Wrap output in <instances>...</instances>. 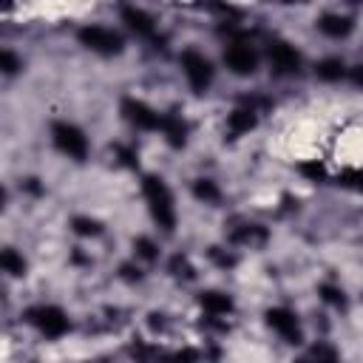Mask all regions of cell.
<instances>
[{
	"label": "cell",
	"mask_w": 363,
	"mask_h": 363,
	"mask_svg": "<svg viewBox=\"0 0 363 363\" xmlns=\"http://www.w3.org/2000/svg\"><path fill=\"white\" fill-rule=\"evenodd\" d=\"M142 193H145V201H147V210H150L153 221L164 233H173L176 230V207H173V196H170L167 184L159 176H145L142 179Z\"/></svg>",
	"instance_id": "1"
},
{
	"label": "cell",
	"mask_w": 363,
	"mask_h": 363,
	"mask_svg": "<svg viewBox=\"0 0 363 363\" xmlns=\"http://www.w3.org/2000/svg\"><path fill=\"white\" fill-rule=\"evenodd\" d=\"M77 40H79V45H85L88 51L102 54V57H113L125 48V40L113 28H105V26H82L77 31Z\"/></svg>",
	"instance_id": "2"
},
{
	"label": "cell",
	"mask_w": 363,
	"mask_h": 363,
	"mask_svg": "<svg viewBox=\"0 0 363 363\" xmlns=\"http://www.w3.org/2000/svg\"><path fill=\"white\" fill-rule=\"evenodd\" d=\"M51 139H54L57 150L65 153L74 162H82L88 156V136L71 122H54L51 125Z\"/></svg>",
	"instance_id": "3"
},
{
	"label": "cell",
	"mask_w": 363,
	"mask_h": 363,
	"mask_svg": "<svg viewBox=\"0 0 363 363\" xmlns=\"http://www.w3.org/2000/svg\"><path fill=\"white\" fill-rule=\"evenodd\" d=\"M26 320L34 329H40L45 337H62L71 329V320L60 306H31L26 312Z\"/></svg>",
	"instance_id": "4"
},
{
	"label": "cell",
	"mask_w": 363,
	"mask_h": 363,
	"mask_svg": "<svg viewBox=\"0 0 363 363\" xmlns=\"http://www.w3.org/2000/svg\"><path fill=\"white\" fill-rule=\"evenodd\" d=\"M182 71H184V77H187V82H190V88L196 94H207V88L213 85V65H210V60L204 54L193 51V48L182 51Z\"/></svg>",
	"instance_id": "5"
},
{
	"label": "cell",
	"mask_w": 363,
	"mask_h": 363,
	"mask_svg": "<svg viewBox=\"0 0 363 363\" xmlns=\"http://www.w3.org/2000/svg\"><path fill=\"white\" fill-rule=\"evenodd\" d=\"M224 65H227L235 77H250V74H255L258 57H255L252 45H247L244 40H233V43L224 48Z\"/></svg>",
	"instance_id": "6"
},
{
	"label": "cell",
	"mask_w": 363,
	"mask_h": 363,
	"mask_svg": "<svg viewBox=\"0 0 363 363\" xmlns=\"http://www.w3.org/2000/svg\"><path fill=\"white\" fill-rule=\"evenodd\" d=\"M267 326H269L272 332H278L281 340H286V343H292V346H298V343L303 340V332H301V323H298L295 312H289V309H284V306L267 309Z\"/></svg>",
	"instance_id": "7"
},
{
	"label": "cell",
	"mask_w": 363,
	"mask_h": 363,
	"mask_svg": "<svg viewBox=\"0 0 363 363\" xmlns=\"http://www.w3.org/2000/svg\"><path fill=\"white\" fill-rule=\"evenodd\" d=\"M267 57H269V65L275 68V74H281V77L298 74V68H301V54L284 40H272L267 45Z\"/></svg>",
	"instance_id": "8"
},
{
	"label": "cell",
	"mask_w": 363,
	"mask_h": 363,
	"mask_svg": "<svg viewBox=\"0 0 363 363\" xmlns=\"http://www.w3.org/2000/svg\"><path fill=\"white\" fill-rule=\"evenodd\" d=\"M122 116L133 128H139V130H156V128H162V116L150 105H145L142 99H133V96L122 99Z\"/></svg>",
	"instance_id": "9"
},
{
	"label": "cell",
	"mask_w": 363,
	"mask_h": 363,
	"mask_svg": "<svg viewBox=\"0 0 363 363\" xmlns=\"http://www.w3.org/2000/svg\"><path fill=\"white\" fill-rule=\"evenodd\" d=\"M255 125H258V111L252 105H241V108H235L227 116V133H230V139H238V136L250 133Z\"/></svg>",
	"instance_id": "10"
},
{
	"label": "cell",
	"mask_w": 363,
	"mask_h": 363,
	"mask_svg": "<svg viewBox=\"0 0 363 363\" xmlns=\"http://www.w3.org/2000/svg\"><path fill=\"white\" fill-rule=\"evenodd\" d=\"M122 20L128 23V28L136 37H153L156 34V26H153L150 14L142 11V9H136V6H122Z\"/></svg>",
	"instance_id": "11"
},
{
	"label": "cell",
	"mask_w": 363,
	"mask_h": 363,
	"mask_svg": "<svg viewBox=\"0 0 363 363\" xmlns=\"http://www.w3.org/2000/svg\"><path fill=\"white\" fill-rule=\"evenodd\" d=\"M199 303H201V309H204L210 318H218V315H230V312H233V298L224 295V292H218V289L201 292V295H199Z\"/></svg>",
	"instance_id": "12"
},
{
	"label": "cell",
	"mask_w": 363,
	"mask_h": 363,
	"mask_svg": "<svg viewBox=\"0 0 363 363\" xmlns=\"http://www.w3.org/2000/svg\"><path fill=\"white\" fill-rule=\"evenodd\" d=\"M318 28H320L326 37H332V40H343V37L352 34L354 23H352V17H343V14H323V17L318 20Z\"/></svg>",
	"instance_id": "13"
},
{
	"label": "cell",
	"mask_w": 363,
	"mask_h": 363,
	"mask_svg": "<svg viewBox=\"0 0 363 363\" xmlns=\"http://www.w3.org/2000/svg\"><path fill=\"white\" fill-rule=\"evenodd\" d=\"M162 133H164L170 147H184V142H187V125L176 113H164L162 116Z\"/></svg>",
	"instance_id": "14"
},
{
	"label": "cell",
	"mask_w": 363,
	"mask_h": 363,
	"mask_svg": "<svg viewBox=\"0 0 363 363\" xmlns=\"http://www.w3.org/2000/svg\"><path fill=\"white\" fill-rule=\"evenodd\" d=\"M315 74H318V79H323V82H337V79L346 74V65H343V60H337V57H326V60H320V62L315 65Z\"/></svg>",
	"instance_id": "15"
},
{
	"label": "cell",
	"mask_w": 363,
	"mask_h": 363,
	"mask_svg": "<svg viewBox=\"0 0 363 363\" xmlns=\"http://www.w3.org/2000/svg\"><path fill=\"white\" fill-rule=\"evenodd\" d=\"M0 267H3V272H9L11 278L26 275V258H23L14 247H6V250L0 252Z\"/></svg>",
	"instance_id": "16"
},
{
	"label": "cell",
	"mask_w": 363,
	"mask_h": 363,
	"mask_svg": "<svg viewBox=\"0 0 363 363\" xmlns=\"http://www.w3.org/2000/svg\"><path fill=\"white\" fill-rule=\"evenodd\" d=\"M193 196H196L199 201H204V204H218L221 190H218L216 182H210V179H196V182H193Z\"/></svg>",
	"instance_id": "17"
},
{
	"label": "cell",
	"mask_w": 363,
	"mask_h": 363,
	"mask_svg": "<svg viewBox=\"0 0 363 363\" xmlns=\"http://www.w3.org/2000/svg\"><path fill=\"white\" fill-rule=\"evenodd\" d=\"M230 238H233L235 244H252V241H264V238H267V230L258 227V224H244V227L233 230Z\"/></svg>",
	"instance_id": "18"
},
{
	"label": "cell",
	"mask_w": 363,
	"mask_h": 363,
	"mask_svg": "<svg viewBox=\"0 0 363 363\" xmlns=\"http://www.w3.org/2000/svg\"><path fill=\"white\" fill-rule=\"evenodd\" d=\"M71 230L77 235H99L102 233V224L96 218H88V216H74L71 218Z\"/></svg>",
	"instance_id": "19"
},
{
	"label": "cell",
	"mask_w": 363,
	"mask_h": 363,
	"mask_svg": "<svg viewBox=\"0 0 363 363\" xmlns=\"http://www.w3.org/2000/svg\"><path fill=\"white\" fill-rule=\"evenodd\" d=\"M133 250H136V255L145 258V261H156V258H159V247H156L150 238H145V235H139V238L133 241Z\"/></svg>",
	"instance_id": "20"
},
{
	"label": "cell",
	"mask_w": 363,
	"mask_h": 363,
	"mask_svg": "<svg viewBox=\"0 0 363 363\" xmlns=\"http://www.w3.org/2000/svg\"><path fill=\"white\" fill-rule=\"evenodd\" d=\"M320 298L326 301V303H332V306H346V295H343V289L340 286H335V284H323L320 286Z\"/></svg>",
	"instance_id": "21"
},
{
	"label": "cell",
	"mask_w": 363,
	"mask_h": 363,
	"mask_svg": "<svg viewBox=\"0 0 363 363\" xmlns=\"http://www.w3.org/2000/svg\"><path fill=\"white\" fill-rule=\"evenodd\" d=\"M170 272H173V275H184V278H193V275H196V269L190 267V261L182 258V255H173V261H170Z\"/></svg>",
	"instance_id": "22"
},
{
	"label": "cell",
	"mask_w": 363,
	"mask_h": 363,
	"mask_svg": "<svg viewBox=\"0 0 363 363\" xmlns=\"http://www.w3.org/2000/svg\"><path fill=\"white\" fill-rule=\"evenodd\" d=\"M343 187H352V190H363V170H346V173H340V179H337Z\"/></svg>",
	"instance_id": "23"
},
{
	"label": "cell",
	"mask_w": 363,
	"mask_h": 363,
	"mask_svg": "<svg viewBox=\"0 0 363 363\" xmlns=\"http://www.w3.org/2000/svg\"><path fill=\"white\" fill-rule=\"evenodd\" d=\"M0 68H3V74H17V71H20V60L6 48V51L0 54Z\"/></svg>",
	"instance_id": "24"
},
{
	"label": "cell",
	"mask_w": 363,
	"mask_h": 363,
	"mask_svg": "<svg viewBox=\"0 0 363 363\" xmlns=\"http://www.w3.org/2000/svg\"><path fill=\"white\" fill-rule=\"evenodd\" d=\"M301 173L309 176V179H320V176H323V167H320L318 162H303V164H301Z\"/></svg>",
	"instance_id": "25"
},
{
	"label": "cell",
	"mask_w": 363,
	"mask_h": 363,
	"mask_svg": "<svg viewBox=\"0 0 363 363\" xmlns=\"http://www.w3.org/2000/svg\"><path fill=\"white\" fill-rule=\"evenodd\" d=\"M210 255H213V258H216V264H221V267H233V264H235V258H233V255L218 252V247H213V250H210Z\"/></svg>",
	"instance_id": "26"
},
{
	"label": "cell",
	"mask_w": 363,
	"mask_h": 363,
	"mask_svg": "<svg viewBox=\"0 0 363 363\" xmlns=\"http://www.w3.org/2000/svg\"><path fill=\"white\" fill-rule=\"evenodd\" d=\"M312 357H329V360H335L337 352H332V349H326V346H315V349H312Z\"/></svg>",
	"instance_id": "27"
},
{
	"label": "cell",
	"mask_w": 363,
	"mask_h": 363,
	"mask_svg": "<svg viewBox=\"0 0 363 363\" xmlns=\"http://www.w3.org/2000/svg\"><path fill=\"white\" fill-rule=\"evenodd\" d=\"M122 278H128V281H139V278H142V272H139V269H133L130 264H125V267H122Z\"/></svg>",
	"instance_id": "28"
},
{
	"label": "cell",
	"mask_w": 363,
	"mask_h": 363,
	"mask_svg": "<svg viewBox=\"0 0 363 363\" xmlns=\"http://www.w3.org/2000/svg\"><path fill=\"white\" fill-rule=\"evenodd\" d=\"M352 79H354V85H363V65L352 68Z\"/></svg>",
	"instance_id": "29"
},
{
	"label": "cell",
	"mask_w": 363,
	"mask_h": 363,
	"mask_svg": "<svg viewBox=\"0 0 363 363\" xmlns=\"http://www.w3.org/2000/svg\"><path fill=\"white\" fill-rule=\"evenodd\" d=\"M14 6V0H3V9H11Z\"/></svg>",
	"instance_id": "30"
},
{
	"label": "cell",
	"mask_w": 363,
	"mask_h": 363,
	"mask_svg": "<svg viewBox=\"0 0 363 363\" xmlns=\"http://www.w3.org/2000/svg\"><path fill=\"white\" fill-rule=\"evenodd\" d=\"M278 3H303V0H278Z\"/></svg>",
	"instance_id": "31"
},
{
	"label": "cell",
	"mask_w": 363,
	"mask_h": 363,
	"mask_svg": "<svg viewBox=\"0 0 363 363\" xmlns=\"http://www.w3.org/2000/svg\"><path fill=\"white\" fill-rule=\"evenodd\" d=\"M352 3H363V0H352Z\"/></svg>",
	"instance_id": "32"
}]
</instances>
